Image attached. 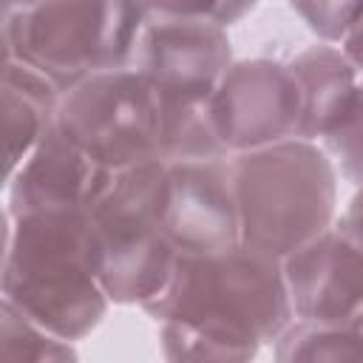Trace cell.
I'll return each instance as SVG.
<instances>
[{
  "label": "cell",
  "instance_id": "obj_11",
  "mask_svg": "<svg viewBox=\"0 0 363 363\" xmlns=\"http://www.w3.org/2000/svg\"><path fill=\"white\" fill-rule=\"evenodd\" d=\"M111 179V170L99 167L57 125H51L6 179V210L11 216L37 210H88Z\"/></svg>",
  "mask_w": 363,
  "mask_h": 363
},
{
  "label": "cell",
  "instance_id": "obj_3",
  "mask_svg": "<svg viewBox=\"0 0 363 363\" xmlns=\"http://www.w3.org/2000/svg\"><path fill=\"white\" fill-rule=\"evenodd\" d=\"M227 162L244 244L286 258L337 218L340 173L320 142L284 139Z\"/></svg>",
  "mask_w": 363,
  "mask_h": 363
},
{
  "label": "cell",
  "instance_id": "obj_1",
  "mask_svg": "<svg viewBox=\"0 0 363 363\" xmlns=\"http://www.w3.org/2000/svg\"><path fill=\"white\" fill-rule=\"evenodd\" d=\"M167 360L247 363L295 318L284 258L244 241L176 255L164 286L142 303Z\"/></svg>",
  "mask_w": 363,
  "mask_h": 363
},
{
  "label": "cell",
  "instance_id": "obj_13",
  "mask_svg": "<svg viewBox=\"0 0 363 363\" xmlns=\"http://www.w3.org/2000/svg\"><path fill=\"white\" fill-rule=\"evenodd\" d=\"M62 91L37 68L3 57V136H6V179L34 150L43 133L54 125Z\"/></svg>",
  "mask_w": 363,
  "mask_h": 363
},
{
  "label": "cell",
  "instance_id": "obj_22",
  "mask_svg": "<svg viewBox=\"0 0 363 363\" xmlns=\"http://www.w3.org/2000/svg\"><path fill=\"white\" fill-rule=\"evenodd\" d=\"M258 3H261V0H258Z\"/></svg>",
  "mask_w": 363,
  "mask_h": 363
},
{
  "label": "cell",
  "instance_id": "obj_5",
  "mask_svg": "<svg viewBox=\"0 0 363 363\" xmlns=\"http://www.w3.org/2000/svg\"><path fill=\"white\" fill-rule=\"evenodd\" d=\"M162 176V159L119 170L88 207L96 272L113 303L142 306L164 286L176 264L179 252L159 213Z\"/></svg>",
  "mask_w": 363,
  "mask_h": 363
},
{
  "label": "cell",
  "instance_id": "obj_7",
  "mask_svg": "<svg viewBox=\"0 0 363 363\" xmlns=\"http://www.w3.org/2000/svg\"><path fill=\"white\" fill-rule=\"evenodd\" d=\"M233 65V43L213 20H147L133 68L162 105V142L207 125V102Z\"/></svg>",
  "mask_w": 363,
  "mask_h": 363
},
{
  "label": "cell",
  "instance_id": "obj_4",
  "mask_svg": "<svg viewBox=\"0 0 363 363\" xmlns=\"http://www.w3.org/2000/svg\"><path fill=\"white\" fill-rule=\"evenodd\" d=\"M145 23L128 0H3V57L68 91L96 71L133 65Z\"/></svg>",
  "mask_w": 363,
  "mask_h": 363
},
{
  "label": "cell",
  "instance_id": "obj_12",
  "mask_svg": "<svg viewBox=\"0 0 363 363\" xmlns=\"http://www.w3.org/2000/svg\"><path fill=\"white\" fill-rule=\"evenodd\" d=\"M303 99L301 139L323 142L346 119L360 71L337 43L318 40L286 60Z\"/></svg>",
  "mask_w": 363,
  "mask_h": 363
},
{
  "label": "cell",
  "instance_id": "obj_16",
  "mask_svg": "<svg viewBox=\"0 0 363 363\" xmlns=\"http://www.w3.org/2000/svg\"><path fill=\"white\" fill-rule=\"evenodd\" d=\"M145 20H213L224 28L241 23L258 0H128Z\"/></svg>",
  "mask_w": 363,
  "mask_h": 363
},
{
  "label": "cell",
  "instance_id": "obj_17",
  "mask_svg": "<svg viewBox=\"0 0 363 363\" xmlns=\"http://www.w3.org/2000/svg\"><path fill=\"white\" fill-rule=\"evenodd\" d=\"M320 145L335 159L340 179H346L352 184L363 182V74H360V82H357V91H354L346 119Z\"/></svg>",
  "mask_w": 363,
  "mask_h": 363
},
{
  "label": "cell",
  "instance_id": "obj_20",
  "mask_svg": "<svg viewBox=\"0 0 363 363\" xmlns=\"http://www.w3.org/2000/svg\"><path fill=\"white\" fill-rule=\"evenodd\" d=\"M346 207H352V210H363V182L360 184H354V196L349 199V204Z\"/></svg>",
  "mask_w": 363,
  "mask_h": 363
},
{
  "label": "cell",
  "instance_id": "obj_10",
  "mask_svg": "<svg viewBox=\"0 0 363 363\" xmlns=\"http://www.w3.org/2000/svg\"><path fill=\"white\" fill-rule=\"evenodd\" d=\"M227 159L164 162L159 213L179 255H210L241 241Z\"/></svg>",
  "mask_w": 363,
  "mask_h": 363
},
{
  "label": "cell",
  "instance_id": "obj_19",
  "mask_svg": "<svg viewBox=\"0 0 363 363\" xmlns=\"http://www.w3.org/2000/svg\"><path fill=\"white\" fill-rule=\"evenodd\" d=\"M343 51H346V57L357 65V71L363 74V14L349 26V31L343 34V40L337 43Z\"/></svg>",
  "mask_w": 363,
  "mask_h": 363
},
{
  "label": "cell",
  "instance_id": "obj_8",
  "mask_svg": "<svg viewBox=\"0 0 363 363\" xmlns=\"http://www.w3.org/2000/svg\"><path fill=\"white\" fill-rule=\"evenodd\" d=\"M213 136L227 156L301 136L303 99L286 62L233 60L207 102Z\"/></svg>",
  "mask_w": 363,
  "mask_h": 363
},
{
  "label": "cell",
  "instance_id": "obj_2",
  "mask_svg": "<svg viewBox=\"0 0 363 363\" xmlns=\"http://www.w3.org/2000/svg\"><path fill=\"white\" fill-rule=\"evenodd\" d=\"M0 295L65 340L88 337L113 303L96 272L88 210H6Z\"/></svg>",
  "mask_w": 363,
  "mask_h": 363
},
{
  "label": "cell",
  "instance_id": "obj_18",
  "mask_svg": "<svg viewBox=\"0 0 363 363\" xmlns=\"http://www.w3.org/2000/svg\"><path fill=\"white\" fill-rule=\"evenodd\" d=\"M306 28L326 43H340L349 26L363 14V0H289Z\"/></svg>",
  "mask_w": 363,
  "mask_h": 363
},
{
  "label": "cell",
  "instance_id": "obj_15",
  "mask_svg": "<svg viewBox=\"0 0 363 363\" xmlns=\"http://www.w3.org/2000/svg\"><path fill=\"white\" fill-rule=\"evenodd\" d=\"M0 357L20 363H68L77 360V343L54 335L31 315L0 298Z\"/></svg>",
  "mask_w": 363,
  "mask_h": 363
},
{
  "label": "cell",
  "instance_id": "obj_6",
  "mask_svg": "<svg viewBox=\"0 0 363 363\" xmlns=\"http://www.w3.org/2000/svg\"><path fill=\"white\" fill-rule=\"evenodd\" d=\"M54 125L111 173L162 159V105L133 65L96 71L62 91Z\"/></svg>",
  "mask_w": 363,
  "mask_h": 363
},
{
  "label": "cell",
  "instance_id": "obj_14",
  "mask_svg": "<svg viewBox=\"0 0 363 363\" xmlns=\"http://www.w3.org/2000/svg\"><path fill=\"white\" fill-rule=\"evenodd\" d=\"M278 363H343L363 360V332L346 320L292 318L289 326L272 340Z\"/></svg>",
  "mask_w": 363,
  "mask_h": 363
},
{
  "label": "cell",
  "instance_id": "obj_9",
  "mask_svg": "<svg viewBox=\"0 0 363 363\" xmlns=\"http://www.w3.org/2000/svg\"><path fill=\"white\" fill-rule=\"evenodd\" d=\"M295 318H363V210L346 207L318 238L284 258Z\"/></svg>",
  "mask_w": 363,
  "mask_h": 363
},
{
  "label": "cell",
  "instance_id": "obj_21",
  "mask_svg": "<svg viewBox=\"0 0 363 363\" xmlns=\"http://www.w3.org/2000/svg\"><path fill=\"white\" fill-rule=\"evenodd\" d=\"M357 326H360V332H363V318H360V320H357Z\"/></svg>",
  "mask_w": 363,
  "mask_h": 363
}]
</instances>
